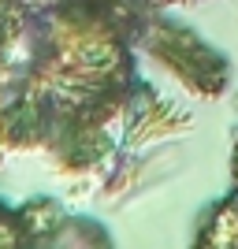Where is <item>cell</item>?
Returning a JSON list of instances; mask_svg holds the SVG:
<instances>
[{"label": "cell", "instance_id": "obj_5", "mask_svg": "<svg viewBox=\"0 0 238 249\" xmlns=\"http://www.w3.org/2000/svg\"><path fill=\"white\" fill-rule=\"evenodd\" d=\"M149 8H167V4H197V0H145Z\"/></svg>", "mask_w": 238, "mask_h": 249}, {"label": "cell", "instance_id": "obj_4", "mask_svg": "<svg viewBox=\"0 0 238 249\" xmlns=\"http://www.w3.org/2000/svg\"><path fill=\"white\" fill-rule=\"evenodd\" d=\"M49 227H37L30 212H15L11 205L0 201V246H34V242H56L49 238Z\"/></svg>", "mask_w": 238, "mask_h": 249}, {"label": "cell", "instance_id": "obj_2", "mask_svg": "<svg viewBox=\"0 0 238 249\" xmlns=\"http://www.w3.org/2000/svg\"><path fill=\"white\" fill-rule=\"evenodd\" d=\"M145 0H0V67L19 52L26 37L56 22L60 15L86 8H130Z\"/></svg>", "mask_w": 238, "mask_h": 249}, {"label": "cell", "instance_id": "obj_3", "mask_svg": "<svg viewBox=\"0 0 238 249\" xmlns=\"http://www.w3.org/2000/svg\"><path fill=\"white\" fill-rule=\"evenodd\" d=\"M231 197L220 201L216 212L208 216V223L201 227V246H238V145L231 156Z\"/></svg>", "mask_w": 238, "mask_h": 249}, {"label": "cell", "instance_id": "obj_1", "mask_svg": "<svg viewBox=\"0 0 238 249\" xmlns=\"http://www.w3.org/2000/svg\"><path fill=\"white\" fill-rule=\"evenodd\" d=\"M138 45L145 52H153L164 67H171L190 86V93H197V97L223 93V86L231 78V71H227V63H223L220 52H212L190 26L153 19V8L145 11L142 26H138Z\"/></svg>", "mask_w": 238, "mask_h": 249}]
</instances>
